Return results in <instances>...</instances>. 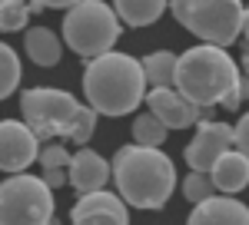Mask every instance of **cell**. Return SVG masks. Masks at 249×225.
Masks as SVG:
<instances>
[{"instance_id":"3957f363","label":"cell","mask_w":249,"mask_h":225,"mask_svg":"<svg viewBox=\"0 0 249 225\" xmlns=\"http://www.w3.org/2000/svg\"><path fill=\"white\" fill-rule=\"evenodd\" d=\"M83 96L96 116H130L146 96V80L140 70V60L130 53H120V50L87 60Z\"/></svg>"},{"instance_id":"8992f818","label":"cell","mask_w":249,"mask_h":225,"mask_svg":"<svg viewBox=\"0 0 249 225\" xmlns=\"http://www.w3.org/2000/svg\"><path fill=\"white\" fill-rule=\"evenodd\" d=\"M83 103L73 99V93L57 86H34L20 96V123L37 136V143L47 139H70L73 119Z\"/></svg>"},{"instance_id":"603a6c76","label":"cell","mask_w":249,"mask_h":225,"mask_svg":"<svg viewBox=\"0 0 249 225\" xmlns=\"http://www.w3.org/2000/svg\"><path fill=\"white\" fill-rule=\"evenodd\" d=\"M93 132H96V112L90 110V106H80L77 119H73V129H70V139H73L77 146H87Z\"/></svg>"},{"instance_id":"6da1fadb","label":"cell","mask_w":249,"mask_h":225,"mask_svg":"<svg viewBox=\"0 0 249 225\" xmlns=\"http://www.w3.org/2000/svg\"><path fill=\"white\" fill-rule=\"evenodd\" d=\"M173 90L203 112L210 106L239 110V103L246 99V76L230 50L196 43L176 56Z\"/></svg>"},{"instance_id":"52a82bcc","label":"cell","mask_w":249,"mask_h":225,"mask_svg":"<svg viewBox=\"0 0 249 225\" xmlns=\"http://www.w3.org/2000/svg\"><path fill=\"white\" fill-rule=\"evenodd\" d=\"M0 225H53V192L40 176L20 172L0 182Z\"/></svg>"},{"instance_id":"ffe728a7","label":"cell","mask_w":249,"mask_h":225,"mask_svg":"<svg viewBox=\"0 0 249 225\" xmlns=\"http://www.w3.org/2000/svg\"><path fill=\"white\" fill-rule=\"evenodd\" d=\"M166 136L170 132L163 129V123L160 119H153L150 112H140L133 123V146H146V149H160L163 143H166Z\"/></svg>"},{"instance_id":"2e32d148","label":"cell","mask_w":249,"mask_h":225,"mask_svg":"<svg viewBox=\"0 0 249 225\" xmlns=\"http://www.w3.org/2000/svg\"><path fill=\"white\" fill-rule=\"evenodd\" d=\"M140 70H143V80H146V90H173L176 53L173 50H156V53L140 60Z\"/></svg>"},{"instance_id":"e0dca14e","label":"cell","mask_w":249,"mask_h":225,"mask_svg":"<svg viewBox=\"0 0 249 225\" xmlns=\"http://www.w3.org/2000/svg\"><path fill=\"white\" fill-rule=\"evenodd\" d=\"M113 14L126 27H150L166 14V3L163 0H120L113 3Z\"/></svg>"},{"instance_id":"7402d4cb","label":"cell","mask_w":249,"mask_h":225,"mask_svg":"<svg viewBox=\"0 0 249 225\" xmlns=\"http://www.w3.org/2000/svg\"><path fill=\"white\" fill-rule=\"evenodd\" d=\"M183 195H186V202L199 206V202H206V199L216 195V189H213L210 176H203V172H190V176L183 179Z\"/></svg>"},{"instance_id":"8fae6325","label":"cell","mask_w":249,"mask_h":225,"mask_svg":"<svg viewBox=\"0 0 249 225\" xmlns=\"http://www.w3.org/2000/svg\"><path fill=\"white\" fill-rule=\"evenodd\" d=\"M143 103L150 106V116L163 123V129H190L196 126L199 119H210L203 110H196L193 103H186L183 96L176 93V90H150V93L143 96Z\"/></svg>"},{"instance_id":"ba28073f","label":"cell","mask_w":249,"mask_h":225,"mask_svg":"<svg viewBox=\"0 0 249 225\" xmlns=\"http://www.w3.org/2000/svg\"><path fill=\"white\" fill-rule=\"evenodd\" d=\"M232 149V126L230 123H219V119H199L196 123V136L186 146V162H190L193 172H210L216 166V159L223 152Z\"/></svg>"},{"instance_id":"5b68a950","label":"cell","mask_w":249,"mask_h":225,"mask_svg":"<svg viewBox=\"0 0 249 225\" xmlns=\"http://www.w3.org/2000/svg\"><path fill=\"white\" fill-rule=\"evenodd\" d=\"M123 33V23L116 20L110 3L100 0H83V3H70L67 17H63V40L70 50L83 60H96V56L110 53L116 40Z\"/></svg>"},{"instance_id":"44dd1931","label":"cell","mask_w":249,"mask_h":225,"mask_svg":"<svg viewBox=\"0 0 249 225\" xmlns=\"http://www.w3.org/2000/svg\"><path fill=\"white\" fill-rule=\"evenodd\" d=\"M30 23V10L20 0H0V33H17L27 30Z\"/></svg>"},{"instance_id":"9c48e42d","label":"cell","mask_w":249,"mask_h":225,"mask_svg":"<svg viewBox=\"0 0 249 225\" xmlns=\"http://www.w3.org/2000/svg\"><path fill=\"white\" fill-rule=\"evenodd\" d=\"M40 143L20 119H0V172L20 176L37 162Z\"/></svg>"},{"instance_id":"d6986e66","label":"cell","mask_w":249,"mask_h":225,"mask_svg":"<svg viewBox=\"0 0 249 225\" xmlns=\"http://www.w3.org/2000/svg\"><path fill=\"white\" fill-rule=\"evenodd\" d=\"M20 80H23V66H20V56L10 43L0 40V99L17 93Z\"/></svg>"},{"instance_id":"4fadbf2b","label":"cell","mask_w":249,"mask_h":225,"mask_svg":"<svg viewBox=\"0 0 249 225\" xmlns=\"http://www.w3.org/2000/svg\"><path fill=\"white\" fill-rule=\"evenodd\" d=\"M186 225H249V209L239 199L213 195L193 209Z\"/></svg>"},{"instance_id":"5bb4252c","label":"cell","mask_w":249,"mask_h":225,"mask_svg":"<svg viewBox=\"0 0 249 225\" xmlns=\"http://www.w3.org/2000/svg\"><path fill=\"white\" fill-rule=\"evenodd\" d=\"M210 176L213 189L219 192V195H236V192H243L249 182V156H243V152H223L219 159H216V166L206 172Z\"/></svg>"},{"instance_id":"9a60e30c","label":"cell","mask_w":249,"mask_h":225,"mask_svg":"<svg viewBox=\"0 0 249 225\" xmlns=\"http://www.w3.org/2000/svg\"><path fill=\"white\" fill-rule=\"evenodd\" d=\"M23 50L27 56L37 63V66H57L60 56H63V43L60 37L50 30V27H27V33H23Z\"/></svg>"},{"instance_id":"7c38bea8","label":"cell","mask_w":249,"mask_h":225,"mask_svg":"<svg viewBox=\"0 0 249 225\" xmlns=\"http://www.w3.org/2000/svg\"><path fill=\"white\" fill-rule=\"evenodd\" d=\"M67 182L77 189L80 195H90V192H100L110 182V162L93 149H80L70 156V166H67Z\"/></svg>"},{"instance_id":"cb8c5ba5","label":"cell","mask_w":249,"mask_h":225,"mask_svg":"<svg viewBox=\"0 0 249 225\" xmlns=\"http://www.w3.org/2000/svg\"><path fill=\"white\" fill-rule=\"evenodd\" d=\"M232 152L249 156V116H239V123L232 126Z\"/></svg>"},{"instance_id":"277c9868","label":"cell","mask_w":249,"mask_h":225,"mask_svg":"<svg viewBox=\"0 0 249 225\" xmlns=\"http://www.w3.org/2000/svg\"><path fill=\"white\" fill-rule=\"evenodd\" d=\"M170 10L203 47L226 50L246 30V7L239 0H176Z\"/></svg>"},{"instance_id":"30bf717a","label":"cell","mask_w":249,"mask_h":225,"mask_svg":"<svg viewBox=\"0 0 249 225\" xmlns=\"http://www.w3.org/2000/svg\"><path fill=\"white\" fill-rule=\"evenodd\" d=\"M70 225H130V209L116 192L100 189L77 199V206L70 209Z\"/></svg>"},{"instance_id":"7a4b0ae2","label":"cell","mask_w":249,"mask_h":225,"mask_svg":"<svg viewBox=\"0 0 249 225\" xmlns=\"http://www.w3.org/2000/svg\"><path fill=\"white\" fill-rule=\"evenodd\" d=\"M110 179L120 202L130 209L156 212L176 192V166L163 149L146 146H120L110 162Z\"/></svg>"},{"instance_id":"ac0fdd59","label":"cell","mask_w":249,"mask_h":225,"mask_svg":"<svg viewBox=\"0 0 249 225\" xmlns=\"http://www.w3.org/2000/svg\"><path fill=\"white\" fill-rule=\"evenodd\" d=\"M40 166H43V186L50 189H60L67 186V166H70V152H67V146H60V143H47L43 149H40Z\"/></svg>"}]
</instances>
